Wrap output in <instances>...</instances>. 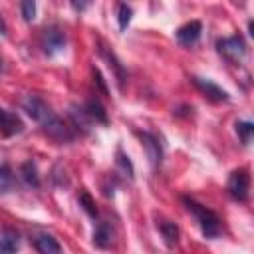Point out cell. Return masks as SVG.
I'll use <instances>...</instances> for the list:
<instances>
[{
  "label": "cell",
  "instance_id": "obj_2",
  "mask_svg": "<svg viewBox=\"0 0 254 254\" xmlns=\"http://www.w3.org/2000/svg\"><path fill=\"white\" fill-rule=\"evenodd\" d=\"M183 204L187 206V210H189V212L194 216V220L198 222L200 232H202L204 238H218V236H220L222 224H220V218H218V214H216L214 210L206 208L204 204H200V202H196L194 198H189V196L183 198Z\"/></svg>",
  "mask_w": 254,
  "mask_h": 254
},
{
  "label": "cell",
  "instance_id": "obj_13",
  "mask_svg": "<svg viewBox=\"0 0 254 254\" xmlns=\"http://www.w3.org/2000/svg\"><path fill=\"white\" fill-rule=\"evenodd\" d=\"M34 246H36V250H38V252H42V254L62 252V246L58 244V240H56L54 236L46 234V232H42V234H38V236L34 238Z\"/></svg>",
  "mask_w": 254,
  "mask_h": 254
},
{
  "label": "cell",
  "instance_id": "obj_12",
  "mask_svg": "<svg viewBox=\"0 0 254 254\" xmlns=\"http://www.w3.org/2000/svg\"><path fill=\"white\" fill-rule=\"evenodd\" d=\"M157 226H159V232L163 236V242L169 248H175L177 242H179V226L173 220H161Z\"/></svg>",
  "mask_w": 254,
  "mask_h": 254
},
{
  "label": "cell",
  "instance_id": "obj_10",
  "mask_svg": "<svg viewBox=\"0 0 254 254\" xmlns=\"http://www.w3.org/2000/svg\"><path fill=\"white\" fill-rule=\"evenodd\" d=\"M113 242V228L109 222H97L95 230H93V244L97 248H109Z\"/></svg>",
  "mask_w": 254,
  "mask_h": 254
},
{
  "label": "cell",
  "instance_id": "obj_25",
  "mask_svg": "<svg viewBox=\"0 0 254 254\" xmlns=\"http://www.w3.org/2000/svg\"><path fill=\"white\" fill-rule=\"evenodd\" d=\"M4 30H6V24H4V20L0 18V34H4Z\"/></svg>",
  "mask_w": 254,
  "mask_h": 254
},
{
  "label": "cell",
  "instance_id": "obj_23",
  "mask_svg": "<svg viewBox=\"0 0 254 254\" xmlns=\"http://www.w3.org/2000/svg\"><path fill=\"white\" fill-rule=\"evenodd\" d=\"M91 73H93V79H95V83H97L99 91H101L103 95H107V85H105V81H103V77H101V71L93 65V67H91Z\"/></svg>",
  "mask_w": 254,
  "mask_h": 254
},
{
  "label": "cell",
  "instance_id": "obj_16",
  "mask_svg": "<svg viewBox=\"0 0 254 254\" xmlns=\"http://www.w3.org/2000/svg\"><path fill=\"white\" fill-rule=\"evenodd\" d=\"M20 177H22V181H24L28 187H32V189H38V187H40V175H38V169H36V163H34V161L22 163V167H20Z\"/></svg>",
  "mask_w": 254,
  "mask_h": 254
},
{
  "label": "cell",
  "instance_id": "obj_19",
  "mask_svg": "<svg viewBox=\"0 0 254 254\" xmlns=\"http://www.w3.org/2000/svg\"><path fill=\"white\" fill-rule=\"evenodd\" d=\"M252 133H254V125H252L250 121H238V123H236V135L240 137L242 145H250Z\"/></svg>",
  "mask_w": 254,
  "mask_h": 254
},
{
  "label": "cell",
  "instance_id": "obj_21",
  "mask_svg": "<svg viewBox=\"0 0 254 254\" xmlns=\"http://www.w3.org/2000/svg\"><path fill=\"white\" fill-rule=\"evenodd\" d=\"M115 161H117V167L123 171V175H125V177H129V179H133V177H135L133 163L129 161V157H127V155H125L121 149H117V159H115Z\"/></svg>",
  "mask_w": 254,
  "mask_h": 254
},
{
  "label": "cell",
  "instance_id": "obj_3",
  "mask_svg": "<svg viewBox=\"0 0 254 254\" xmlns=\"http://www.w3.org/2000/svg\"><path fill=\"white\" fill-rule=\"evenodd\" d=\"M228 194L236 200V202H246L248 200V192H250V175L246 169H236L230 173L228 183H226Z\"/></svg>",
  "mask_w": 254,
  "mask_h": 254
},
{
  "label": "cell",
  "instance_id": "obj_15",
  "mask_svg": "<svg viewBox=\"0 0 254 254\" xmlns=\"http://www.w3.org/2000/svg\"><path fill=\"white\" fill-rule=\"evenodd\" d=\"M99 54L109 62V67H113V71H115V77H117L119 89H123V85H125V69H123L121 62H119V60L115 58V54H113L111 50H107L105 46H101V48H99Z\"/></svg>",
  "mask_w": 254,
  "mask_h": 254
},
{
  "label": "cell",
  "instance_id": "obj_8",
  "mask_svg": "<svg viewBox=\"0 0 254 254\" xmlns=\"http://www.w3.org/2000/svg\"><path fill=\"white\" fill-rule=\"evenodd\" d=\"M141 141H143V147L147 151V157L151 161L153 167H159L161 161H163V147H161V141L159 137H155L153 133H141Z\"/></svg>",
  "mask_w": 254,
  "mask_h": 254
},
{
  "label": "cell",
  "instance_id": "obj_17",
  "mask_svg": "<svg viewBox=\"0 0 254 254\" xmlns=\"http://www.w3.org/2000/svg\"><path fill=\"white\" fill-rule=\"evenodd\" d=\"M16 187V179L14 173L8 165H0V194H8L12 192Z\"/></svg>",
  "mask_w": 254,
  "mask_h": 254
},
{
  "label": "cell",
  "instance_id": "obj_18",
  "mask_svg": "<svg viewBox=\"0 0 254 254\" xmlns=\"http://www.w3.org/2000/svg\"><path fill=\"white\" fill-rule=\"evenodd\" d=\"M77 200H79V206L87 212V216L95 220V218H97V208H95V200L91 198V194H89L87 190H81L79 196H77Z\"/></svg>",
  "mask_w": 254,
  "mask_h": 254
},
{
  "label": "cell",
  "instance_id": "obj_1",
  "mask_svg": "<svg viewBox=\"0 0 254 254\" xmlns=\"http://www.w3.org/2000/svg\"><path fill=\"white\" fill-rule=\"evenodd\" d=\"M24 111L58 143H69L73 139L71 129L52 111V107L38 95H26L22 101Z\"/></svg>",
  "mask_w": 254,
  "mask_h": 254
},
{
  "label": "cell",
  "instance_id": "obj_6",
  "mask_svg": "<svg viewBox=\"0 0 254 254\" xmlns=\"http://www.w3.org/2000/svg\"><path fill=\"white\" fill-rule=\"evenodd\" d=\"M200 34H202V24L198 20H192V22H187L183 24L179 30H177V42L185 48H190L194 46L198 40H200Z\"/></svg>",
  "mask_w": 254,
  "mask_h": 254
},
{
  "label": "cell",
  "instance_id": "obj_20",
  "mask_svg": "<svg viewBox=\"0 0 254 254\" xmlns=\"http://www.w3.org/2000/svg\"><path fill=\"white\" fill-rule=\"evenodd\" d=\"M131 18H133L131 6L119 4V6H117V24H119V30H127V26L131 24Z\"/></svg>",
  "mask_w": 254,
  "mask_h": 254
},
{
  "label": "cell",
  "instance_id": "obj_9",
  "mask_svg": "<svg viewBox=\"0 0 254 254\" xmlns=\"http://www.w3.org/2000/svg\"><path fill=\"white\" fill-rule=\"evenodd\" d=\"M22 129H24V123L20 121V117L0 107V133L4 137H12V135L22 133Z\"/></svg>",
  "mask_w": 254,
  "mask_h": 254
},
{
  "label": "cell",
  "instance_id": "obj_11",
  "mask_svg": "<svg viewBox=\"0 0 254 254\" xmlns=\"http://www.w3.org/2000/svg\"><path fill=\"white\" fill-rule=\"evenodd\" d=\"M83 113L87 115V119L91 121V123H101V125H107V113H105V109H103V105L99 103V101H95V99H91V101H87L83 107Z\"/></svg>",
  "mask_w": 254,
  "mask_h": 254
},
{
  "label": "cell",
  "instance_id": "obj_4",
  "mask_svg": "<svg viewBox=\"0 0 254 254\" xmlns=\"http://www.w3.org/2000/svg\"><path fill=\"white\" fill-rule=\"evenodd\" d=\"M216 50L220 56H224L230 62H238L244 58L246 54V44L240 36H230V38H222L216 42Z\"/></svg>",
  "mask_w": 254,
  "mask_h": 254
},
{
  "label": "cell",
  "instance_id": "obj_5",
  "mask_svg": "<svg viewBox=\"0 0 254 254\" xmlns=\"http://www.w3.org/2000/svg\"><path fill=\"white\" fill-rule=\"evenodd\" d=\"M40 44H42L44 54L54 56V54H58V52L65 50V34H64L60 28H56V26L46 28V30H44V34H42Z\"/></svg>",
  "mask_w": 254,
  "mask_h": 254
},
{
  "label": "cell",
  "instance_id": "obj_14",
  "mask_svg": "<svg viewBox=\"0 0 254 254\" xmlns=\"http://www.w3.org/2000/svg\"><path fill=\"white\" fill-rule=\"evenodd\" d=\"M20 248V234L14 228H4L0 234V252H16Z\"/></svg>",
  "mask_w": 254,
  "mask_h": 254
},
{
  "label": "cell",
  "instance_id": "obj_24",
  "mask_svg": "<svg viewBox=\"0 0 254 254\" xmlns=\"http://www.w3.org/2000/svg\"><path fill=\"white\" fill-rule=\"evenodd\" d=\"M91 2H93V0H69L71 8H73L75 12H85V10L91 6Z\"/></svg>",
  "mask_w": 254,
  "mask_h": 254
},
{
  "label": "cell",
  "instance_id": "obj_22",
  "mask_svg": "<svg viewBox=\"0 0 254 254\" xmlns=\"http://www.w3.org/2000/svg\"><path fill=\"white\" fill-rule=\"evenodd\" d=\"M20 12L26 22H32L36 18V0H20Z\"/></svg>",
  "mask_w": 254,
  "mask_h": 254
},
{
  "label": "cell",
  "instance_id": "obj_26",
  "mask_svg": "<svg viewBox=\"0 0 254 254\" xmlns=\"http://www.w3.org/2000/svg\"><path fill=\"white\" fill-rule=\"evenodd\" d=\"M4 71V64H2V58H0V73Z\"/></svg>",
  "mask_w": 254,
  "mask_h": 254
},
{
  "label": "cell",
  "instance_id": "obj_7",
  "mask_svg": "<svg viewBox=\"0 0 254 254\" xmlns=\"http://www.w3.org/2000/svg\"><path fill=\"white\" fill-rule=\"evenodd\" d=\"M192 79V83L210 99V101H228V91H224L220 85H216L214 81H210V79H204V77H190Z\"/></svg>",
  "mask_w": 254,
  "mask_h": 254
}]
</instances>
